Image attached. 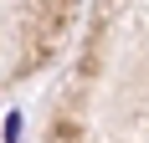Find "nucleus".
<instances>
[{
  "label": "nucleus",
  "instance_id": "nucleus-1",
  "mask_svg": "<svg viewBox=\"0 0 149 143\" xmlns=\"http://www.w3.org/2000/svg\"><path fill=\"white\" fill-rule=\"evenodd\" d=\"M5 143H21V113L5 118Z\"/></svg>",
  "mask_w": 149,
  "mask_h": 143
}]
</instances>
